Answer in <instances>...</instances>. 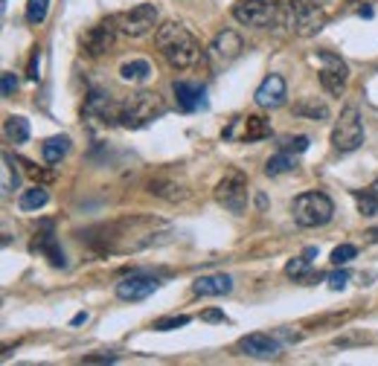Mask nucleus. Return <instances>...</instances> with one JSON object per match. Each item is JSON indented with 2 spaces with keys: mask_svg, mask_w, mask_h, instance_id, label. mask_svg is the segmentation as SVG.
<instances>
[{
  "mask_svg": "<svg viewBox=\"0 0 378 366\" xmlns=\"http://www.w3.org/2000/svg\"><path fill=\"white\" fill-rule=\"evenodd\" d=\"M154 44H157L163 61H166L169 67H175V70L195 67L201 61V56H204L195 35L189 32L186 27H181V23H175V20L160 23L157 32H154Z\"/></svg>",
  "mask_w": 378,
  "mask_h": 366,
  "instance_id": "obj_1",
  "label": "nucleus"
},
{
  "mask_svg": "<svg viewBox=\"0 0 378 366\" xmlns=\"http://www.w3.org/2000/svg\"><path fill=\"white\" fill-rule=\"evenodd\" d=\"M163 114H166V102L152 90H140L120 102V126L137 131V128H146L149 122L160 119Z\"/></svg>",
  "mask_w": 378,
  "mask_h": 366,
  "instance_id": "obj_2",
  "label": "nucleus"
},
{
  "mask_svg": "<svg viewBox=\"0 0 378 366\" xmlns=\"http://www.w3.org/2000/svg\"><path fill=\"white\" fill-rule=\"evenodd\" d=\"M291 215H294V224L303 230H315V227H326L329 221L335 218V204L326 192H303L294 198L291 204Z\"/></svg>",
  "mask_w": 378,
  "mask_h": 366,
  "instance_id": "obj_3",
  "label": "nucleus"
},
{
  "mask_svg": "<svg viewBox=\"0 0 378 366\" xmlns=\"http://www.w3.org/2000/svg\"><path fill=\"white\" fill-rule=\"evenodd\" d=\"M282 12H286V27L300 38H312L326 27V12L309 0H288Z\"/></svg>",
  "mask_w": 378,
  "mask_h": 366,
  "instance_id": "obj_4",
  "label": "nucleus"
},
{
  "mask_svg": "<svg viewBox=\"0 0 378 366\" xmlns=\"http://www.w3.org/2000/svg\"><path fill=\"white\" fill-rule=\"evenodd\" d=\"M364 145V122L355 105H349L341 111L335 128H332V149L338 154H349Z\"/></svg>",
  "mask_w": 378,
  "mask_h": 366,
  "instance_id": "obj_5",
  "label": "nucleus"
},
{
  "mask_svg": "<svg viewBox=\"0 0 378 366\" xmlns=\"http://www.w3.org/2000/svg\"><path fill=\"white\" fill-rule=\"evenodd\" d=\"M248 198H250V192H248V178L242 169H230L216 183V201L233 215H242L248 209Z\"/></svg>",
  "mask_w": 378,
  "mask_h": 366,
  "instance_id": "obj_6",
  "label": "nucleus"
},
{
  "mask_svg": "<svg viewBox=\"0 0 378 366\" xmlns=\"http://www.w3.org/2000/svg\"><path fill=\"white\" fill-rule=\"evenodd\" d=\"M111 20H114L116 32H123V35H128V38H143L146 32H152V30L157 27L160 15H157V6L140 4V6H131L128 12L114 15Z\"/></svg>",
  "mask_w": 378,
  "mask_h": 366,
  "instance_id": "obj_7",
  "label": "nucleus"
},
{
  "mask_svg": "<svg viewBox=\"0 0 378 366\" xmlns=\"http://www.w3.org/2000/svg\"><path fill=\"white\" fill-rule=\"evenodd\" d=\"M279 9L271 0H236L233 4V18L242 23V27H253V30H265L274 27L279 20Z\"/></svg>",
  "mask_w": 378,
  "mask_h": 366,
  "instance_id": "obj_8",
  "label": "nucleus"
},
{
  "mask_svg": "<svg viewBox=\"0 0 378 366\" xmlns=\"http://www.w3.org/2000/svg\"><path fill=\"white\" fill-rule=\"evenodd\" d=\"M221 137L227 142H256V140L271 137V122L265 116H256V114L236 116L230 126L221 131Z\"/></svg>",
  "mask_w": 378,
  "mask_h": 366,
  "instance_id": "obj_9",
  "label": "nucleus"
},
{
  "mask_svg": "<svg viewBox=\"0 0 378 366\" xmlns=\"http://www.w3.org/2000/svg\"><path fill=\"white\" fill-rule=\"evenodd\" d=\"M317 59H320V85H323V90L329 96H341L346 90V79H349L346 61L335 53H329V50L317 53Z\"/></svg>",
  "mask_w": 378,
  "mask_h": 366,
  "instance_id": "obj_10",
  "label": "nucleus"
},
{
  "mask_svg": "<svg viewBox=\"0 0 378 366\" xmlns=\"http://www.w3.org/2000/svg\"><path fill=\"white\" fill-rule=\"evenodd\" d=\"M157 288H160L157 276L143 274V271H134V274H128V276H123L120 282H116V297L126 300V303H140V300L152 297Z\"/></svg>",
  "mask_w": 378,
  "mask_h": 366,
  "instance_id": "obj_11",
  "label": "nucleus"
},
{
  "mask_svg": "<svg viewBox=\"0 0 378 366\" xmlns=\"http://www.w3.org/2000/svg\"><path fill=\"white\" fill-rule=\"evenodd\" d=\"M239 53H242V35L233 32V30H224V32L216 35V41L209 44V50L204 56L209 59L212 67L219 70V67H227L230 61L239 59Z\"/></svg>",
  "mask_w": 378,
  "mask_h": 366,
  "instance_id": "obj_12",
  "label": "nucleus"
},
{
  "mask_svg": "<svg viewBox=\"0 0 378 366\" xmlns=\"http://www.w3.org/2000/svg\"><path fill=\"white\" fill-rule=\"evenodd\" d=\"M239 349L248 355V358H256V360H271L282 352V340L276 334H265V331H253V334H245L239 340Z\"/></svg>",
  "mask_w": 378,
  "mask_h": 366,
  "instance_id": "obj_13",
  "label": "nucleus"
},
{
  "mask_svg": "<svg viewBox=\"0 0 378 366\" xmlns=\"http://www.w3.org/2000/svg\"><path fill=\"white\" fill-rule=\"evenodd\" d=\"M253 102L259 108H282L286 105V79L279 76V73H271V76H265V82L256 87V96H253Z\"/></svg>",
  "mask_w": 378,
  "mask_h": 366,
  "instance_id": "obj_14",
  "label": "nucleus"
},
{
  "mask_svg": "<svg viewBox=\"0 0 378 366\" xmlns=\"http://www.w3.org/2000/svg\"><path fill=\"white\" fill-rule=\"evenodd\" d=\"M172 90H175L178 108H181L183 114H193V111H198V108H207V87H204V85H195V82H175Z\"/></svg>",
  "mask_w": 378,
  "mask_h": 366,
  "instance_id": "obj_15",
  "label": "nucleus"
},
{
  "mask_svg": "<svg viewBox=\"0 0 378 366\" xmlns=\"http://www.w3.org/2000/svg\"><path fill=\"white\" fill-rule=\"evenodd\" d=\"M114 32H116L114 20H108V23H99V27L87 30V32H85V38H82L85 50H87L90 56H102V53H108L111 47H114Z\"/></svg>",
  "mask_w": 378,
  "mask_h": 366,
  "instance_id": "obj_16",
  "label": "nucleus"
},
{
  "mask_svg": "<svg viewBox=\"0 0 378 366\" xmlns=\"http://www.w3.org/2000/svg\"><path fill=\"white\" fill-rule=\"evenodd\" d=\"M193 291L198 297H224L233 291V279L227 274H207L193 282Z\"/></svg>",
  "mask_w": 378,
  "mask_h": 366,
  "instance_id": "obj_17",
  "label": "nucleus"
},
{
  "mask_svg": "<svg viewBox=\"0 0 378 366\" xmlns=\"http://www.w3.org/2000/svg\"><path fill=\"white\" fill-rule=\"evenodd\" d=\"M149 192L154 195V198H163V201H183L186 198V186L183 183H178V181H172V178H157V181H152L149 183Z\"/></svg>",
  "mask_w": 378,
  "mask_h": 366,
  "instance_id": "obj_18",
  "label": "nucleus"
},
{
  "mask_svg": "<svg viewBox=\"0 0 378 366\" xmlns=\"http://www.w3.org/2000/svg\"><path fill=\"white\" fill-rule=\"evenodd\" d=\"M70 137H64V134H56V137H50V140H44V145H41V157H44V163H50V166H56V163H61V157H67V152H70Z\"/></svg>",
  "mask_w": 378,
  "mask_h": 366,
  "instance_id": "obj_19",
  "label": "nucleus"
},
{
  "mask_svg": "<svg viewBox=\"0 0 378 366\" xmlns=\"http://www.w3.org/2000/svg\"><path fill=\"white\" fill-rule=\"evenodd\" d=\"M32 250L35 253H44L47 259H50V264L53 267H64L67 264V259H64V253H61V248H59V241L50 236V233H47V236H35V244H32Z\"/></svg>",
  "mask_w": 378,
  "mask_h": 366,
  "instance_id": "obj_20",
  "label": "nucleus"
},
{
  "mask_svg": "<svg viewBox=\"0 0 378 366\" xmlns=\"http://www.w3.org/2000/svg\"><path fill=\"white\" fill-rule=\"evenodd\" d=\"M120 79L123 82H137V85H143L152 79V64L146 59H131V61H123L120 67Z\"/></svg>",
  "mask_w": 378,
  "mask_h": 366,
  "instance_id": "obj_21",
  "label": "nucleus"
},
{
  "mask_svg": "<svg viewBox=\"0 0 378 366\" xmlns=\"http://www.w3.org/2000/svg\"><path fill=\"white\" fill-rule=\"evenodd\" d=\"M47 204H50V192H47L44 186H32V189H27V192H20V198H18V207H20L23 212H38V209H44Z\"/></svg>",
  "mask_w": 378,
  "mask_h": 366,
  "instance_id": "obj_22",
  "label": "nucleus"
},
{
  "mask_svg": "<svg viewBox=\"0 0 378 366\" xmlns=\"http://www.w3.org/2000/svg\"><path fill=\"white\" fill-rule=\"evenodd\" d=\"M297 169V160H294V154H288V152H276L268 163H265V175L268 178H279V175H286V172H294Z\"/></svg>",
  "mask_w": 378,
  "mask_h": 366,
  "instance_id": "obj_23",
  "label": "nucleus"
},
{
  "mask_svg": "<svg viewBox=\"0 0 378 366\" xmlns=\"http://www.w3.org/2000/svg\"><path fill=\"white\" fill-rule=\"evenodd\" d=\"M0 189H4V195H12V192H18V186H20V175L15 172V163H12V157L9 154H4V169H0Z\"/></svg>",
  "mask_w": 378,
  "mask_h": 366,
  "instance_id": "obj_24",
  "label": "nucleus"
},
{
  "mask_svg": "<svg viewBox=\"0 0 378 366\" xmlns=\"http://www.w3.org/2000/svg\"><path fill=\"white\" fill-rule=\"evenodd\" d=\"M6 137L12 142H27L30 140V122H27V116H9L6 119Z\"/></svg>",
  "mask_w": 378,
  "mask_h": 366,
  "instance_id": "obj_25",
  "label": "nucleus"
},
{
  "mask_svg": "<svg viewBox=\"0 0 378 366\" xmlns=\"http://www.w3.org/2000/svg\"><path fill=\"white\" fill-rule=\"evenodd\" d=\"M294 114L309 116V119H329V108L317 99H303L300 105H294Z\"/></svg>",
  "mask_w": 378,
  "mask_h": 366,
  "instance_id": "obj_26",
  "label": "nucleus"
},
{
  "mask_svg": "<svg viewBox=\"0 0 378 366\" xmlns=\"http://www.w3.org/2000/svg\"><path fill=\"white\" fill-rule=\"evenodd\" d=\"M47 12H50V0H30L27 4V23L38 27V23L47 20Z\"/></svg>",
  "mask_w": 378,
  "mask_h": 366,
  "instance_id": "obj_27",
  "label": "nucleus"
},
{
  "mask_svg": "<svg viewBox=\"0 0 378 366\" xmlns=\"http://www.w3.org/2000/svg\"><path fill=\"white\" fill-rule=\"evenodd\" d=\"M355 195V201H358V212L361 215H375L378 212V201H375V195H372V189L367 186V189H358V192H352Z\"/></svg>",
  "mask_w": 378,
  "mask_h": 366,
  "instance_id": "obj_28",
  "label": "nucleus"
},
{
  "mask_svg": "<svg viewBox=\"0 0 378 366\" xmlns=\"http://www.w3.org/2000/svg\"><path fill=\"white\" fill-rule=\"evenodd\" d=\"M183 326H189L186 314H172V317H160V320H154V331H175V329H183Z\"/></svg>",
  "mask_w": 378,
  "mask_h": 366,
  "instance_id": "obj_29",
  "label": "nucleus"
},
{
  "mask_svg": "<svg viewBox=\"0 0 378 366\" xmlns=\"http://www.w3.org/2000/svg\"><path fill=\"white\" fill-rule=\"evenodd\" d=\"M309 267H312V259L303 253V256H297V259H291V262L286 264V274L294 276V279H303L305 274H309Z\"/></svg>",
  "mask_w": 378,
  "mask_h": 366,
  "instance_id": "obj_30",
  "label": "nucleus"
},
{
  "mask_svg": "<svg viewBox=\"0 0 378 366\" xmlns=\"http://www.w3.org/2000/svg\"><path fill=\"white\" fill-rule=\"evenodd\" d=\"M355 256H358V248H355V244H341V248L332 250V264L341 267V264H346L349 259H355Z\"/></svg>",
  "mask_w": 378,
  "mask_h": 366,
  "instance_id": "obj_31",
  "label": "nucleus"
},
{
  "mask_svg": "<svg viewBox=\"0 0 378 366\" xmlns=\"http://www.w3.org/2000/svg\"><path fill=\"white\" fill-rule=\"evenodd\" d=\"M309 137H288L286 142H282V152H288V154H303V152H309Z\"/></svg>",
  "mask_w": 378,
  "mask_h": 366,
  "instance_id": "obj_32",
  "label": "nucleus"
},
{
  "mask_svg": "<svg viewBox=\"0 0 378 366\" xmlns=\"http://www.w3.org/2000/svg\"><path fill=\"white\" fill-rule=\"evenodd\" d=\"M326 282H329V288H332V291H343V288H346V282H349V271L338 267L335 274H329V276H326Z\"/></svg>",
  "mask_w": 378,
  "mask_h": 366,
  "instance_id": "obj_33",
  "label": "nucleus"
},
{
  "mask_svg": "<svg viewBox=\"0 0 378 366\" xmlns=\"http://www.w3.org/2000/svg\"><path fill=\"white\" fill-rule=\"evenodd\" d=\"M0 79H4V96H6V99L18 93V76H15V73H9V70H6Z\"/></svg>",
  "mask_w": 378,
  "mask_h": 366,
  "instance_id": "obj_34",
  "label": "nucleus"
},
{
  "mask_svg": "<svg viewBox=\"0 0 378 366\" xmlns=\"http://www.w3.org/2000/svg\"><path fill=\"white\" fill-rule=\"evenodd\" d=\"M38 73H41V53L35 50V53H32V59H30V67H27V79L38 82Z\"/></svg>",
  "mask_w": 378,
  "mask_h": 366,
  "instance_id": "obj_35",
  "label": "nucleus"
},
{
  "mask_svg": "<svg viewBox=\"0 0 378 366\" xmlns=\"http://www.w3.org/2000/svg\"><path fill=\"white\" fill-rule=\"evenodd\" d=\"M201 320H204V323H224L227 317H224V311H221V308H209V311H204V314H201Z\"/></svg>",
  "mask_w": 378,
  "mask_h": 366,
  "instance_id": "obj_36",
  "label": "nucleus"
},
{
  "mask_svg": "<svg viewBox=\"0 0 378 366\" xmlns=\"http://www.w3.org/2000/svg\"><path fill=\"white\" fill-rule=\"evenodd\" d=\"M116 355H93V358H85V363H114Z\"/></svg>",
  "mask_w": 378,
  "mask_h": 366,
  "instance_id": "obj_37",
  "label": "nucleus"
},
{
  "mask_svg": "<svg viewBox=\"0 0 378 366\" xmlns=\"http://www.w3.org/2000/svg\"><path fill=\"white\" fill-rule=\"evenodd\" d=\"M82 323H87V314H85V311H82V314H76V317H73V326H82Z\"/></svg>",
  "mask_w": 378,
  "mask_h": 366,
  "instance_id": "obj_38",
  "label": "nucleus"
},
{
  "mask_svg": "<svg viewBox=\"0 0 378 366\" xmlns=\"http://www.w3.org/2000/svg\"><path fill=\"white\" fill-rule=\"evenodd\" d=\"M358 15H361V18H372L375 12H372V6H361V9H358Z\"/></svg>",
  "mask_w": 378,
  "mask_h": 366,
  "instance_id": "obj_39",
  "label": "nucleus"
},
{
  "mask_svg": "<svg viewBox=\"0 0 378 366\" xmlns=\"http://www.w3.org/2000/svg\"><path fill=\"white\" fill-rule=\"evenodd\" d=\"M370 189H372V195H375V201H378V178L372 181V186H370Z\"/></svg>",
  "mask_w": 378,
  "mask_h": 366,
  "instance_id": "obj_40",
  "label": "nucleus"
},
{
  "mask_svg": "<svg viewBox=\"0 0 378 366\" xmlns=\"http://www.w3.org/2000/svg\"><path fill=\"white\" fill-rule=\"evenodd\" d=\"M370 238H372V241H378V227H375V230H370Z\"/></svg>",
  "mask_w": 378,
  "mask_h": 366,
  "instance_id": "obj_41",
  "label": "nucleus"
}]
</instances>
